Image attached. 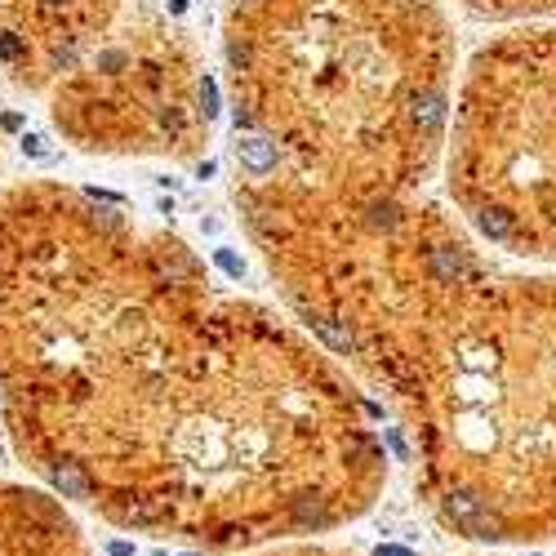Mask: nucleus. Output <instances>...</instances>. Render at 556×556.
<instances>
[{
	"label": "nucleus",
	"instance_id": "1",
	"mask_svg": "<svg viewBox=\"0 0 556 556\" xmlns=\"http://www.w3.org/2000/svg\"><path fill=\"white\" fill-rule=\"evenodd\" d=\"M0 418L72 512L214 556L334 534L387 485L374 405L307 329L67 187L0 205Z\"/></svg>",
	"mask_w": 556,
	"mask_h": 556
},
{
	"label": "nucleus",
	"instance_id": "2",
	"mask_svg": "<svg viewBox=\"0 0 556 556\" xmlns=\"http://www.w3.org/2000/svg\"><path fill=\"white\" fill-rule=\"evenodd\" d=\"M294 321L396 414L414 490L463 543L556 538V272L498 263L432 187L339 196L231 170Z\"/></svg>",
	"mask_w": 556,
	"mask_h": 556
},
{
	"label": "nucleus",
	"instance_id": "3",
	"mask_svg": "<svg viewBox=\"0 0 556 556\" xmlns=\"http://www.w3.org/2000/svg\"><path fill=\"white\" fill-rule=\"evenodd\" d=\"M231 170L339 196L432 187L459 40L445 0H227Z\"/></svg>",
	"mask_w": 556,
	"mask_h": 556
},
{
	"label": "nucleus",
	"instance_id": "4",
	"mask_svg": "<svg viewBox=\"0 0 556 556\" xmlns=\"http://www.w3.org/2000/svg\"><path fill=\"white\" fill-rule=\"evenodd\" d=\"M0 62L80 151L192 160L209 143L214 80L151 0H0Z\"/></svg>",
	"mask_w": 556,
	"mask_h": 556
},
{
	"label": "nucleus",
	"instance_id": "5",
	"mask_svg": "<svg viewBox=\"0 0 556 556\" xmlns=\"http://www.w3.org/2000/svg\"><path fill=\"white\" fill-rule=\"evenodd\" d=\"M441 178L481 245L556 267V23L476 45L449 94Z\"/></svg>",
	"mask_w": 556,
	"mask_h": 556
},
{
	"label": "nucleus",
	"instance_id": "6",
	"mask_svg": "<svg viewBox=\"0 0 556 556\" xmlns=\"http://www.w3.org/2000/svg\"><path fill=\"white\" fill-rule=\"evenodd\" d=\"M0 556H98L67 503L23 467L0 418Z\"/></svg>",
	"mask_w": 556,
	"mask_h": 556
},
{
	"label": "nucleus",
	"instance_id": "7",
	"mask_svg": "<svg viewBox=\"0 0 556 556\" xmlns=\"http://www.w3.org/2000/svg\"><path fill=\"white\" fill-rule=\"evenodd\" d=\"M481 23H556V0H454Z\"/></svg>",
	"mask_w": 556,
	"mask_h": 556
},
{
	"label": "nucleus",
	"instance_id": "8",
	"mask_svg": "<svg viewBox=\"0 0 556 556\" xmlns=\"http://www.w3.org/2000/svg\"><path fill=\"white\" fill-rule=\"evenodd\" d=\"M231 556H361L343 543H316V538H290V543H267V547H249V552H231Z\"/></svg>",
	"mask_w": 556,
	"mask_h": 556
}]
</instances>
